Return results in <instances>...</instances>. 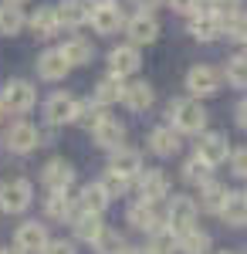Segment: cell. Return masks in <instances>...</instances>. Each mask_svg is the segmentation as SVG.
Masks as SVG:
<instances>
[{
    "mask_svg": "<svg viewBox=\"0 0 247 254\" xmlns=\"http://www.w3.org/2000/svg\"><path fill=\"white\" fill-rule=\"evenodd\" d=\"M224 254H230V251H224Z\"/></svg>",
    "mask_w": 247,
    "mask_h": 254,
    "instance_id": "obj_50",
    "label": "cell"
},
{
    "mask_svg": "<svg viewBox=\"0 0 247 254\" xmlns=\"http://www.w3.org/2000/svg\"><path fill=\"white\" fill-rule=\"evenodd\" d=\"M0 102H3V112H14V116H24L34 109L38 102V92L27 85V81H7L3 92H0Z\"/></svg>",
    "mask_w": 247,
    "mask_h": 254,
    "instance_id": "obj_2",
    "label": "cell"
},
{
    "mask_svg": "<svg viewBox=\"0 0 247 254\" xmlns=\"http://www.w3.org/2000/svg\"><path fill=\"white\" fill-rule=\"evenodd\" d=\"M48 241H51V237H48V231H44V224H38V220L20 224V227H17V237H14V244H17L20 251H27V254H41Z\"/></svg>",
    "mask_w": 247,
    "mask_h": 254,
    "instance_id": "obj_10",
    "label": "cell"
},
{
    "mask_svg": "<svg viewBox=\"0 0 247 254\" xmlns=\"http://www.w3.org/2000/svg\"><path fill=\"white\" fill-rule=\"evenodd\" d=\"M152 85L149 81H129L125 88H122V102H125V109H132V112H146L152 105Z\"/></svg>",
    "mask_w": 247,
    "mask_h": 254,
    "instance_id": "obj_21",
    "label": "cell"
},
{
    "mask_svg": "<svg viewBox=\"0 0 247 254\" xmlns=\"http://www.w3.org/2000/svg\"><path fill=\"white\" fill-rule=\"evenodd\" d=\"M244 44H247V41H244Z\"/></svg>",
    "mask_w": 247,
    "mask_h": 254,
    "instance_id": "obj_51",
    "label": "cell"
},
{
    "mask_svg": "<svg viewBox=\"0 0 247 254\" xmlns=\"http://www.w3.org/2000/svg\"><path fill=\"white\" fill-rule=\"evenodd\" d=\"M61 55L68 58V64H71V68L88 64V61H92V44H88L85 38H71V41H64V44H61Z\"/></svg>",
    "mask_w": 247,
    "mask_h": 254,
    "instance_id": "obj_31",
    "label": "cell"
},
{
    "mask_svg": "<svg viewBox=\"0 0 247 254\" xmlns=\"http://www.w3.org/2000/svg\"><path fill=\"white\" fill-rule=\"evenodd\" d=\"M149 149L156 156H176L180 153V129L173 126H159L149 132Z\"/></svg>",
    "mask_w": 247,
    "mask_h": 254,
    "instance_id": "obj_20",
    "label": "cell"
},
{
    "mask_svg": "<svg viewBox=\"0 0 247 254\" xmlns=\"http://www.w3.org/2000/svg\"><path fill=\"white\" fill-rule=\"evenodd\" d=\"M75 234L78 241H85V244H92L98 234H102V214H88V210H75Z\"/></svg>",
    "mask_w": 247,
    "mask_h": 254,
    "instance_id": "obj_27",
    "label": "cell"
},
{
    "mask_svg": "<svg viewBox=\"0 0 247 254\" xmlns=\"http://www.w3.org/2000/svg\"><path fill=\"white\" fill-rule=\"evenodd\" d=\"M41 180H44L48 190H71V183H75V170H71L68 159H51V163L44 166Z\"/></svg>",
    "mask_w": 247,
    "mask_h": 254,
    "instance_id": "obj_16",
    "label": "cell"
},
{
    "mask_svg": "<svg viewBox=\"0 0 247 254\" xmlns=\"http://www.w3.org/2000/svg\"><path fill=\"white\" fill-rule=\"evenodd\" d=\"M207 251H210V234L196 231V227L180 234V254H207Z\"/></svg>",
    "mask_w": 247,
    "mask_h": 254,
    "instance_id": "obj_32",
    "label": "cell"
},
{
    "mask_svg": "<svg viewBox=\"0 0 247 254\" xmlns=\"http://www.w3.org/2000/svg\"><path fill=\"white\" fill-rule=\"evenodd\" d=\"M109 170H115V173H122V176H129V180H135V176L142 173V156H139V149L115 146V149H112V159H109Z\"/></svg>",
    "mask_w": 247,
    "mask_h": 254,
    "instance_id": "obj_19",
    "label": "cell"
},
{
    "mask_svg": "<svg viewBox=\"0 0 247 254\" xmlns=\"http://www.w3.org/2000/svg\"><path fill=\"white\" fill-rule=\"evenodd\" d=\"M109 207V193L102 190V183H88L81 196H78V210H88V214H102Z\"/></svg>",
    "mask_w": 247,
    "mask_h": 254,
    "instance_id": "obj_29",
    "label": "cell"
},
{
    "mask_svg": "<svg viewBox=\"0 0 247 254\" xmlns=\"http://www.w3.org/2000/svg\"><path fill=\"white\" fill-rule=\"evenodd\" d=\"M227 193H230V190L224 187V183L207 180V183L200 187V210H207V214H220V207H224Z\"/></svg>",
    "mask_w": 247,
    "mask_h": 254,
    "instance_id": "obj_26",
    "label": "cell"
},
{
    "mask_svg": "<svg viewBox=\"0 0 247 254\" xmlns=\"http://www.w3.org/2000/svg\"><path fill=\"white\" fill-rule=\"evenodd\" d=\"M122 88H125V81L119 75H109V78H102L95 85L92 98H95V105H112V102H122Z\"/></svg>",
    "mask_w": 247,
    "mask_h": 254,
    "instance_id": "obj_28",
    "label": "cell"
},
{
    "mask_svg": "<svg viewBox=\"0 0 247 254\" xmlns=\"http://www.w3.org/2000/svg\"><path fill=\"white\" fill-rule=\"evenodd\" d=\"M237 122H241V129H247V98L237 105Z\"/></svg>",
    "mask_w": 247,
    "mask_h": 254,
    "instance_id": "obj_44",
    "label": "cell"
},
{
    "mask_svg": "<svg viewBox=\"0 0 247 254\" xmlns=\"http://www.w3.org/2000/svg\"><path fill=\"white\" fill-rule=\"evenodd\" d=\"M196 156L210 163V166H220L230 159V142L224 132H200V142H196Z\"/></svg>",
    "mask_w": 247,
    "mask_h": 254,
    "instance_id": "obj_5",
    "label": "cell"
},
{
    "mask_svg": "<svg viewBox=\"0 0 247 254\" xmlns=\"http://www.w3.org/2000/svg\"><path fill=\"white\" fill-rule=\"evenodd\" d=\"M41 254H75V244H68V241H48Z\"/></svg>",
    "mask_w": 247,
    "mask_h": 254,
    "instance_id": "obj_43",
    "label": "cell"
},
{
    "mask_svg": "<svg viewBox=\"0 0 247 254\" xmlns=\"http://www.w3.org/2000/svg\"><path fill=\"white\" fill-rule=\"evenodd\" d=\"M170 116L180 132H203L207 129V109L196 98H176L170 105Z\"/></svg>",
    "mask_w": 247,
    "mask_h": 254,
    "instance_id": "obj_1",
    "label": "cell"
},
{
    "mask_svg": "<svg viewBox=\"0 0 247 254\" xmlns=\"http://www.w3.org/2000/svg\"><path fill=\"white\" fill-rule=\"evenodd\" d=\"M10 3H24V0H10Z\"/></svg>",
    "mask_w": 247,
    "mask_h": 254,
    "instance_id": "obj_49",
    "label": "cell"
},
{
    "mask_svg": "<svg viewBox=\"0 0 247 254\" xmlns=\"http://www.w3.org/2000/svg\"><path fill=\"white\" fill-rule=\"evenodd\" d=\"M92 248H95V254H122V251H125V241H122V234H119V231L102 227V234L92 241Z\"/></svg>",
    "mask_w": 247,
    "mask_h": 254,
    "instance_id": "obj_34",
    "label": "cell"
},
{
    "mask_svg": "<svg viewBox=\"0 0 247 254\" xmlns=\"http://www.w3.org/2000/svg\"><path fill=\"white\" fill-rule=\"evenodd\" d=\"M27 24H31V31H34V34H38V38H55L58 31H61V20H58V10L55 7H38V10H34V14H31V20H27Z\"/></svg>",
    "mask_w": 247,
    "mask_h": 254,
    "instance_id": "obj_23",
    "label": "cell"
},
{
    "mask_svg": "<svg viewBox=\"0 0 247 254\" xmlns=\"http://www.w3.org/2000/svg\"><path fill=\"white\" fill-rule=\"evenodd\" d=\"M193 224H196V203L190 196H173L170 207H166V227H173L176 234H183V231H190Z\"/></svg>",
    "mask_w": 247,
    "mask_h": 254,
    "instance_id": "obj_6",
    "label": "cell"
},
{
    "mask_svg": "<svg viewBox=\"0 0 247 254\" xmlns=\"http://www.w3.org/2000/svg\"><path fill=\"white\" fill-rule=\"evenodd\" d=\"M75 112H78V98L75 95H64V92H58V95L48 98V105H44V116L51 126H64V122H75Z\"/></svg>",
    "mask_w": 247,
    "mask_h": 254,
    "instance_id": "obj_11",
    "label": "cell"
},
{
    "mask_svg": "<svg viewBox=\"0 0 247 254\" xmlns=\"http://www.w3.org/2000/svg\"><path fill=\"white\" fill-rule=\"evenodd\" d=\"M224 34H227L230 41H241V44H244L247 41V10H237V14H230V17L224 20Z\"/></svg>",
    "mask_w": 247,
    "mask_h": 254,
    "instance_id": "obj_38",
    "label": "cell"
},
{
    "mask_svg": "<svg viewBox=\"0 0 247 254\" xmlns=\"http://www.w3.org/2000/svg\"><path fill=\"white\" fill-rule=\"evenodd\" d=\"M207 10H210V14H217L220 20H227L230 14L241 10V0H207Z\"/></svg>",
    "mask_w": 247,
    "mask_h": 254,
    "instance_id": "obj_40",
    "label": "cell"
},
{
    "mask_svg": "<svg viewBox=\"0 0 247 254\" xmlns=\"http://www.w3.org/2000/svg\"><path fill=\"white\" fill-rule=\"evenodd\" d=\"M135 3H139V7H142V10H156V7H159V3H163V0H135Z\"/></svg>",
    "mask_w": 247,
    "mask_h": 254,
    "instance_id": "obj_45",
    "label": "cell"
},
{
    "mask_svg": "<svg viewBox=\"0 0 247 254\" xmlns=\"http://www.w3.org/2000/svg\"><path fill=\"white\" fill-rule=\"evenodd\" d=\"M27 24V17H24V10H20L17 3H3L0 7V34H7V38H14V34H20V27Z\"/></svg>",
    "mask_w": 247,
    "mask_h": 254,
    "instance_id": "obj_30",
    "label": "cell"
},
{
    "mask_svg": "<svg viewBox=\"0 0 247 254\" xmlns=\"http://www.w3.org/2000/svg\"><path fill=\"white\" fill-rule=\"evenodd\" d=\"M139 183V200H149V203H159L163 196H170V180L163 170H142L135 176Z\"/></svg>",
    "mask_w": 247,
    "mask_h": 254,
    "instance_id": "obj_8",
    "label": "cell"
},
{
    "mask_svg": "<svg viewBox=\"0 0 247 254\" xmlns=\"http://www.w3.org/2000/svg\"><path fill=\"white\" fill-rule=\"evenodd\" d=\"M129 224H132L135 231H159V214H156V203L149 200H139L129 207Z\"/></svg>",
    "mask_w": 247,
    "mask_h": 254,
    "instance_id": "obj_24",
    "label": "cell"
},
{
    "mask_svg": "<svg viewBox=\"0 0 247 254\" xmlns=\"http://www.w3.org/2000/svg\"><path fill=\"white\" fill-rule=\"evenodd\" d=\"M92 139H95V146H102V149H115V146H122V139H125V126H122L119 119L105 116L102 122L92 126Z\"/></svg>",
    "mask_w": 247,
    "mask_h": 254,
    "instance_id": "obj_14",
    "label": "cell"
},
{
    "mask_svg": "<svg viewBox=\"0 0 247 254\" xmlns=\"http://www.w3.org/2000/svg\"><path fill=\"white\" fill-rule=\"evenodd\" d=\"M68 71H71V64H68V58L61 55V48H51V51H44V55L38 58V75L44 81H61Z\"/></svg>",
    "mask_w": 247,
    "mask_h": 254,
    "instance_id": "obj_17",
    "label": "cell"
},
{
    "mask_svg": "<svg viewBox=\"0 0 247 254\" xmlns=\"http://www.w3.org/2000/svg\"><path fill=\"white\" fill-rule=\"evenodd\" d=\"M0 116H3V102H0Z\"/></svg>",
    "mask_w": 247,
    "mask_h": 254,
    "instance_id": "obj_48",
    "label": "cell"
},
{
    "mask_svg": "<svg viewBox=\"0 0 247 254\" xmlns=\"http://www.w3.org/2000/svg\"><path fill=\"white\" fill-rule=\"evenodd\" d=\"M0 254H27V251H20L17 244H14V248H0Z\"/></svg>",
    "mask_w": 247,
    "mask_h": 254,
    "instance_id": "obj_47",
    "label": "cell"
},
{
    "mask_svg": "<svg viewBox=\"0 0 247 254\" xmlns=\"http://www.w3.org/2000/svg\"><path fill=\"white\" fill-rule=\"evenodd\" d=\"M122 254H152V251H149V248H125Z\"/></svg>",
    "mask_w": 247,
    "mask_h": 254,
    "instance_id": "obj_46",
    "label": "cell"
},
{
    "mask_svg": "<svg viewBox=\"0 0 247 254\" xmlns=\"http://www.w3.org/2000/svg\"><path fill=\"white\" fill-rule=\"evenodd\" d=\"M186 88H190V95H217L220 92V75L207 68V64H196L190 68V75H186Z\"/></svg>",
    "mask_w": 247,
    "mask_h": 254,
    "instance_id": "obj_9",
    "label": "cell"
},
{
    "mask_svg": "<svg viewBox=\"0 0 247 254\" xmlns=\"http://www.w3.org/2000/svg\"><path fill=\"white\" fill-rule=\"evenodd\" d=\"M230 170H234V176L247 180V149H237V153H230Z\"/></svg>",
    "mask_w": 247,
    "mask_h": 254,
    "instance_id": "obj_41",
    "label": "cell"
},
{
    "mask_svg": "<svg viewBox=\"0 0 247 254\" xmlns=\"http://www.w3.org/2000/svg\"><path fill=\"white\" fill-rule=\"evenodd\" d=\"M88 24L98 34H115L119 27H125V17L119 10V3H112V0H92V20Z\"/></svg>",
    "mask_w": 247,
    "mask_h": 254,
    "instance_id": "obj_4",
    "label": "cell"
},
{
    "mask_svg": "<svg viewBox=\"0 0 247 254\" xmlns=\"http://www.w3.org/2000/svg\"><path fill=\"white\" fill-rule=\"evenodd\" d=\"M3 142H7L10 153H31V149L41 146V132L31 126V122H17V126H10V132H7Z\"/></svg>",
    "mask_w": 247,
    "mask_h": 254,
    "instance_id": "obj_12",
    "label": "cell"
},
{
    "mask_svg": "<svg viewBox=\"0 0 247 254\" xmlns=\"http://www.w3.org/2000/svg\"><path fill=\"white\" fill-rule=\"evenodd\" d=\"M44 210H48L51 220H71L75 210H78V200L68 193V190H51L48 203H44Z\"/></svg>",
    "mask_w": 247,
    "mask_h": 254,
    "instance_id": "obj_22",
    "label": "cell"
},
{
    "mask_svg": "<svg viewBox=\"0 0 247 254\" xmlns=\"http://www.w3.org/2000/svg\"><path fill=\"white\" fill-rule=\"evenodd\" d=\"M227 81L230 85H237V88H247V51H241V55H234V58L227 61Z\"/></svg>",
    "mask_w": 247,
    "mask_h": 254,
    "instance_id": "obj_36",
    "label": "cell"
},
{
    "mask_svg": "<svg viewBox=\"0 0 247 254\" xmlns=\"http://www.w3.org/2000/svg\"><path fill=\"white\" fill-rule=\"evenodd\" d=\"M98 183H102V190H105L109 200H112V196H125V193H129V183H132V180H129V176H122V173H115V170H109Z\"/></svg>",
    "mask_w": 247,
    "mask_h": 254,
    "instance_id": "obj_37",
    "label": "cell"
},
{
    "mask_svg": "<svg viewBox=\"0 0 247 254\" xmlns=\"http://www.w3.org/2000/svg\"><path fill=\"white\" fill-rule=\"evenodd\" d=\"M190 34L196 41H217L224 34V20L210 10H196V14H190Z\"/></svg>",
    "mask_w": 247,
    "mask_h": 254,
    "instance_id": "obj_15",
    "label": "cell"
},
{
    "mask_svg": "<svg viewBox=\"0 0 247 254\" xmlns=\"http://www.w3.org/2000/svg\"><path fill=\"white\" fill-rule=\"evenodd\" d=\"M109 116L105 112V105H92V102H78V112H75V122H81V126H95V122H102V119Z\"/></svg>",
    "mask_w": 247,
    "mask_h": 254,
    "instance_id": "obj_39",
    "label": "cell"
},
{
    "mask_svg": "<svg viewBox=\"0 0 247 254\" xmlns=\"http://www.w3.org/2000/svg\"><path fill=\"white\" fill-rule=\"evenodd\" d=\"M220 217L230 227H244L247 224V193H227L224 207H220Z\"/></svg>",
    "mask_w": 247,
    "mask_h": 254,
    "instance_id": "obj_25",
    "label": "cell"
},
{
    "mask_svg": "<svg viewBox=\"0 0 247 254\" xmlns=\"http://www.w3.org/2000/svg\"><path fill=\"white\" fill-rule=\"evenodd\" d=\"M149 251L152 254H173V251H180V234H176L173 227H159V231H152Z\"/></svg>",
    "mask_w": 247,
    "mask_h": 254,
    "instance_id": "obj_33",
    "label": "cell"
},
{
    "mask_svg": "<svg viewBox=\"0 0 247 254\" xmlns=\"http://www.w3.org/2000/svg\"><path fill=\"white\" fill-rule=\"evenodd\" d=\"M55 10H58L61 27H85L92 20V3H85V0H64V3H58Z\"/></svg>",
    "mask_w": 247,
    "mask_h": 254,
    "instance_id": "obj_18",
    "label": "cell"
},
{
    "mask_svg": "<svg viewBox=\"0 0 247 254\" xmlns=\"http://www.w3.org/2000/svg\"><path fill=\"white\" fill-rule=\"evenodd\" d=\"M31 196H34V187L27 180H10L0 187V210L3 214H24L31 207Z\"/></svg>",
    "mask_w": 247,
    "mask_h": 254,
    "instance_id": "obj_3",
    "label": "cell"
},
{
    "mask_svg": "<svg viewBox=\"0 0 247 254\" xmlns=\"http://www.w3.org/2000/svg\"><path fill=\"white\" fill-rule=\"evenodd\" d=\"M139 64H142V58H139V48L135 44H122V48H115L112 55H109V68H112V75H119V78L135 75Z\"/></svg>",
    "mask_w": 247,
    "mask_h": 254,
    "instance_id": "obj_13",
    "label": "cell"
},
{
    "mask_svg": "<svg viewBox=\"0 0 247 254\" xmlns=\"http://www.w3.org/2000/svg\"><path fill=\"white\" fill-rule=\"evenodd\" d=\"M166 3H170V7L176 10V14H196L203 0H166Z\"/></svg>",
    "mask_w": 247,
    "mask_h": 254,
    "instance_id": "obj_42",
    "label": "cell"
},
{
    "mask_svg": "<svg viewBox=\"0 0 247 254\" xmlns=\"http://www.w3.org/2000/svg\"><path fill=\"white\" fill-rule=\"evenodd\" d=\"M125 34H129V41H132L135 48L139 44H152V41L159 38V20L152 17V10H142V14L125 20Z\"/></svg>",
    "mask_w": 247,
    "mask_h": 254,
    "instance_id": "obj_7",
    "label": "cell"
},
{
    "mask_svg": "<svg viewBox=\"0 0 247 254\" xmlns=\"http://www.w3.org/2000/svg\"><path fill=\"white\" fill-rule=\"evenodd\" d=\"M210 170H213L210 163H203L200 156H193V159H186V166H183V180H186L190 187H203L210 180Z\"/></svg>",
    "mask_w": 247,
    "mask_h": 254,
    "instance_id": "obj_35",
    "label": "cell"
}]
</instances>
